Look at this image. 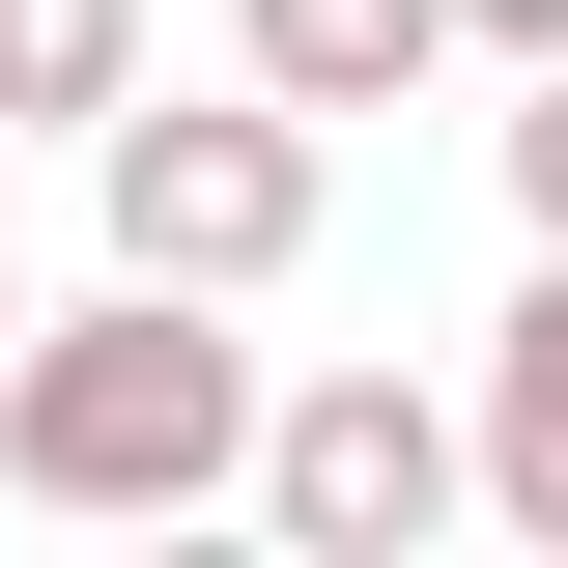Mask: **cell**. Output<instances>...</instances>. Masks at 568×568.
<instances>
[{"instance_id": "7", "label": "cell", "mask_w": 568, "mask_h": 568, "mask_svg": "<svg viewBox=\"0 0 568 568\" xmlns=\"http://www.w3.org/2000/svg\"><path fill=\"white\" fill-rule=\"evenodd\" d=\"M511 227L568 256V58H511Z\"/></svg>"}, {"instance_id": "2", "label": "cell", "mask_w": 568, "mask_h": 568, "mask_svg": "<svg viewBox=\"0 0 568 568\" xmlns=\"http://www.w3.org/2000/svg\"><path fill=\"white\" fill-rule=\"evenodd\" d=\"M85 200H114V256H142V284H227V313H256V284L313 256V114H284L256 58H227L200 114H171V85H142V114L85 142Z\"/></svg>"}, {"instance_id": "1", "label": "cell", "mask_w": 568, "mask_h": 568, "mask_svg": "<svg viewBox=\"0 0 568 568\" xmlns=\"http://www.w3.org/2000/svg\"><path fill=\"white\" fill-rule=\"evenodd\" d=\"M0 484L29 511H256V342H227V284L114 256V313H29L0 342Z\"/></svg>"}, {"instance_id": "9", "label": "cell", "mask_w": 568, "mask_h": 568, "mask_svg": "<svg viewBox=\"0 0 568 568\" xmlns=\"http://www.w3.org/2000/svg\"><path fill=\"white\" fill-rule=\"evenodd\" d=\"M0 342H29V227H0Z\"/></svg>"}, {"instance_id": "8", "label": "cell", "mask_w": 568, "mask_h": 568, "mask_svg": "<svg viewBox=\"0 0 568 568\" xmlns=\"http://www.w3.org/2000/svg\"><path fill=\"white\" fill-rule=\"evenodd\" d=\"M455 58H568V0H455Z\"/></svg>"}, {"instance_id": "3", "label": "cell", "mask_w": 568, "mask_h": 568, "mask_svg": "<svg viewBox=\"0 0 568 568\" xmlns=\"http://www.w3.org/2000/svg\"><path fill=\"white\" fill-rule=\"evenodd\" d=\"M484 511V426L426 398V369H313V398H256V540H313V568H426Z\"/></svg>"}, {"instance_id": "5", "label": "cell", "mask_w": 568, "mask_h": 568, "mask_svg": "<svg viewBox=\"0 0 568 568\" xmlns=\"http://www.w3.org/2000/svg\"><path fill=\"white\" fill-rule=\"evenodd\" d=\"M484 511L568 568V256L511 284V342H484Z\"/></svg>"}, {"instance_id": "4", "label": "cell", "mask_w": 568, "mask_h": 568, "mask_svg": "<svg viewBox=\"0 0 568 568\" xmlns=\"http://www.w3.org/2000/svg\"><path fill=\"white\" fill-rule=\"evenodd\" d=\"M227 58L284 114H398V85H455V0H227Z\"/></svg>"}, {"instance_id": "6", "label": "cell", "mask_w": 568, "mask_h": 568, "mask_svg": "<svg viewBox=\"0 0 568 568\" xmlns=\"http://www.w3.org/2000/svg\"><path fill=\"white\" fill-rule=\"evenodd\" d=\"M142 114V0H0V142H114Z\"/></svg>"}]
</instances>
